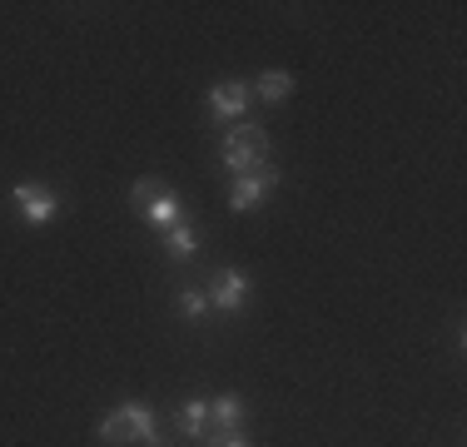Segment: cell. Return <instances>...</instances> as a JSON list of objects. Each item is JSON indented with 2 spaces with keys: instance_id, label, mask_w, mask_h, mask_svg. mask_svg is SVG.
Wrapping results in <instances>:
<instances>
[{
  "instance_id": "cell-8",
  "label": "cell",
  "mask_w": 467,
  "mask_h": 447,
  "mask_svg": "<svg viewBox=\"0 0 467 447\" xmlns=\"http://www.w3.org/2000/svg\"><path fill=\"white\" fill-rule=\"evenodd\" d=\"M244 418H249V402H244L239 393H224V398L209 402V422H214L219 432H239Z\"/></svg>"
},
{
  "instance_id": "cell-6",
  "label": "cell",
  "mask_w": 467,
  "mask_h": 447,
  "mask_svg": "<svg viewBox=\"0 0 467 447\" xmlns=\"http://www.w3.org/2000/svg\"><path fill=\"white\" fill-rule=\"evenodd\" d=\"M16 204H20V214H26V224H50L55 214H60V199H55L46 184H20Z\"/></svg>"
},
{
  "instance_id": "cell-14",
  "label": "cell",
  "mask_w": 467,
  "mask_h": 447,
  "mask_svg": "<svg viewBox=\"0 0 467 447\" xmlns=\"http://www.w3.org/2000/svg\"><path fill=\"white\" fill-rule=\"evenodd\" d=\"M209 447H249V442H244V438H239V432H219V438H214V442H209Z\"/></svg>"
},
{
  "instance_id": "cell-7",
  "label": "cell",
  "mask_w": 467,
  "mask_h": 447,
  "mask_svg": "<svg viewBox=\"0 0 467 447\" xmlns=\"http://www.w3.org/2000/svg\"><path fill=\"white\" fill-rule=\"evenodd\" d=\"M249 85L244 80H219L214 89H209V109H214L219 120H239L244 109H249Z\"/></svg>"
},
{
  "instance_id": "cell-4",
  "label": "cell",
  "mask_w": 467,
  "mask_h": 447,
  "mask_svg": "<svg viewBox=\"0 0 467 447\" xmlns=\"http://www.w3.org/2000/svg\"><path fill=\"white\" fill-rule=\"evenodd\" d=\"M279 184V170H254V174H239L229 184V204L239 209V214H249V209H259L264 204V194Z\"/></svg>"
},
{
  "instance_id": "cell-3",
  "label": "cell",
  "mask_w": 467,
  "mask_h": 447,
  "mask_svg": "<svg viewBox=\"0 0 467 447\" xmlns=\"http://www.w3.org/2000/svg\"><path fill=\"white\" fill-rule=\"evenodd\" d=\"M204 298H209L219 313H239L244 304H249V274H244V268H219Z\"/></svg>"
},
{
  "instance_id": "cell-10",
  "label": "cell",
  "mask_w": 467,
  "mask_h": 447,
  "mask_svg": "<svg viewBox=\"0 0 467 447\" xmlns=\"http://www.w3.org/2000/svg\"><path fill=\"white\" fill-rule=\"evenodd\" d=\"M180 432L184 438H204L209 432V402L204 398H184L180 402Z\"/></svg>"
},
{
  "instance_id": "cell-2",
  "label": "cell",
  "mask_w": 467,
  "mask_h": 447,
  "mask_svg": "<svg viewBox=\"0 0 467 447\" xmlns=\"http://www.w3.org/2000/svg\"><path fill=\"white\" fill-rule=\"evenodd\" d=\"M264 160H269V134H264V125H239L224 134V164L234 170V179L264 170Z\"/></svg>"
},
{
  "instance_id": "cell-5",
  "label": "cell",
  "mask_w": 467,
  "mask_h": 447,
  "mask_svg": "<svg viewBox=\"0 0 467 447\" xmlns=\"http://www.w3.org/2000/svg\"><path fill=\"white\" fill-rule=\"evenodd\" d=\"M115 412H119V418H125V432H130V442H144V447H164L160 428H154V412H150V402L130 398V402H119Z\"/></svg>"
},
{
  "instance_id": "cell-12",
  "label": "cell",
  "mask_w": 467,
  "mask_h": 447,
  "mask_svg": "<svg viewBox=\"0 0 467 447\" xmlns=\"http://www.w3.org/2000/svg\"><path fill=\"white\" fill-rule=\"evenodd\" d=\"M99 442H130V432H125V418H119V412H109V418H99Z\"/></svg>"
},
{
  "instance_id": "cell-1",
  "label": "cell",
  "mask_w": 467,
  "mask_h": 447,
  "mask_svg": "<svg viewBox=\"0 0 467 447\" xmlns=\"http://www.w3.org/2000/svg\"><path fill=\"white\" fill-rule=\"evenodd\" d=\"M130 204H135L140 214L154 224V229H174V224L184 219L180 194H174V189L164 184V179H140V184L130 189Z\"/></svg>"
},
{
  "instance_id": "cell-11",
  "label": "cell",
  "mask_w": 467,
  "mask_h": 447,
  "mask_svg": "<svg viewBox=\"0 0 467 447\" xmlns=\"http://www.w3.org/2000/svg\"><path fill=\"white\" fill-rule=\"evenodd\" d=\"M254 89H259V95L269 99V105H279V99H288V95H294V75H288V70H264V75H259V85H254Z\"/></svg>"
},
{
  "instance_id": "cell-13",
  "label": "cell",
  "mask_w": 467,
  "mask_h": 447,
  "mask_svg": "<svg viewBox=\"0 0 467 447\" xmlns=\"http://www.w3.org/2000/svg\"><path fill=\"white\" fill-rule=\"evenodd\" d=\"M204 308H209L204 294H194V288H184V294H180V313H184V318H204Z\"/></svg>"
},
{
  "instance_id": "cell-9",
  "label": "cell",
  "mask_w": 467,
  "mask_h": 447,
  "mask_svg": "<svg viewBox=\"0 0 467 447\" xmlns=\"http://www.w3.org/2000/svg\"><path fill=\"white\" fill-rule=\"evenodd\" d=\"M199 239H204V234H199L194 229V224H174V229H164V249H170V259H194V254H199Z\"/></svg>"
}]
</instances>
